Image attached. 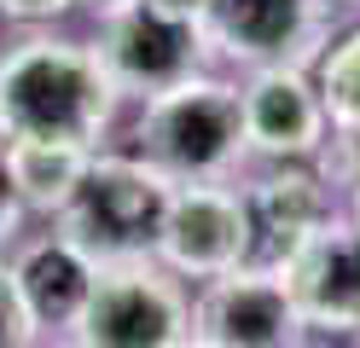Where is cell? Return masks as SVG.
<instances>
[{"label":"cell","instance_id":"6da1fadb","mask_svg":"<svg viewBox=\"0 0 360 348\" xmlns=\"http://www.w3.org/2000/svg\"><path fill=\"white\" fill-rule=\"evenodd\" d=\"M122 87L87 41L30 35L0 58V139H53L99 151Z\"/></svg>","mask_w":360,"mask_h":348},{"label":"cell","instance_id":"7a4b0ae2","mask_svg":"<svg viewBox=\"0 0 360 348\" xmlns=\"http://www.w3.org/2000/svg\"><path fill=\"white\" fill-rule=\"evenodd\" d=\"M174 174H163L151 157H87V174L70 192L64 215V238H76L94 262H140L157 255L169 203H174Z\"/></svg>","mask_w":360,"mask_h":348},{"label":"cell","instance_id":"3957f363","mask_svg":"<svg viewBox=\"0 0 360 348\" xmlns=\"http://www.w3.org/2000/svg\"><path fill=\"white\" fill-rule=\"evenodd\" d=\"M140 157H151L180 186L192 180H227L238 169L244 146V105L238 87L215 76H192L169 93H151L140 110Z\"/></svg>","mask_w":360,"mask_h":348},{"label":"cell","instance_id":"277c9868","mask_svg":"<svg viewBox=\"0 0 360 348\" xmlns=\"http://www.w3.org/2000/svg\"><path fill=\"white\" fill-rule=\"evenodd\" d=\"M186 337H192V302L151 255L105 262L70 325L76 348H174Z\"/></svg>","mask_w":360,"mask_h":348},{"label":"cell","instance_id":"5b68a950","mask_svg":"<svg viewBox=\"0 0 360 348\" xmlns=\"http://www.w3.org/2000/svg\"><path fill=\"white\" fill-rule=\"evenodd\" d=\"M94 53L105 58L110 82L122 93H169L180 82L204 76V58H210V35L198 18H174L151 0H128V6L105 12L99 18V46Z\"/></svg>","mask_w":360,"mask_h":348},{"label":"cell","instance_id":"8992f818","mask_svg":"<svg viewBox=\"0 0 360 348\" xmlns=\"http://www.w3.org/2000/svg\"><path fill=\"white\" fill-rule=\"evenodd\" d=\"M204 35L244 70H302L326 41V0H215Z\"/></svg>","mask_w":360,"mask_h":348},{"label":"cell","instance_id":"52a82bcc","mask_svg":"<svg viewBox=\"0 0 360 348\" xmlns=\"http://www.w3.org/2000/svg\"><path fill=\"white\" fill-rule=\"evenodd\" d=\"M238 209H244V262L238 267L285 273L290 255L331 221V192L320 174L279 162V169L256 174L250 186H238Z\"/></svg>","mask_w":360,"mask_h":348},{"label":"cell","instance_id":"ba28073f","mask_svg":"<svg viewBox=\"0 0 360 348\" xmlns=\"http://www.w3.org/2000/svg\"><path fill=\"white\" fill-rule=\"evenodd\" d=\"M192 337L210 348H290L308 337V325L279 273L233 267L204 285L192 308Z\"/></svg>","mask_w":360,"mask_h":348},{"label":"cell","instance_id":"9c48e42d","mask_svg":"<svg viewBox=\"0 0 360 348\" xmlns=\"http://www.w3.org/2000/svg\"><path fill=\"white\" fill-rule=\"evenodd\" d=\"M157 255H163L169 273L186 278H221L244 262V209L238 192L221 180H192L174 186L163 238H157Z\"/></svg>","mask_w":360,"mask_h":348},{"label":"cell","instance_id":"30bf717a","mask_svg":"<svg viewBox=\"0 0 360 348\" xmlns=\"http://www.w3.org/2000/svg\"><path fill=\"white\" fill-rule=\"evenodd\" d=\"M285 290L308 331H360V226L326 221L285 262Z\"/></svg>","mask_w":360,"mask_h":348},{"label":"cell","instance_id":"8fae6325","mask_svg":"<svg viewBox=\"0 0 360 348\" xmlns=\"http://www.w3.org/2000/svg\"><path fill=\"white\" fill-rule=\"evenodd\" d=\"M244 105V146L274 157V162H297V157H320L331 122L302 70H256L250 87L238 93Z\"/></svg>","mask_w":360,"mask_h":348},{"label":"cell","instance_id":"7c38bea8","mask_svg":"<svg viewBox=\"0 0 360 348\" xmlns=\"http://www.w3.org/2000/svg\"><path fill=\"white\" fill-rule=\"evenodd\" d=\"M12 278H18V296H24L35 331L41 325L70 331L76 314H82V302H87V290H94V278H99V262L76 238L53 232V238H41V244H30L24 255H18Z\"/></svg>","mask_w":360,"mask_h":348},{"label":"cell","instance_id":"4fadbf2b","mask_svg":"<svg viewBox=\"0 0 360 348\" xmlns=\"http://www.w3.org/2000/svg\"><path fill=\"white\" fill-rule=\"evenodd\" d=\"M0 146H6V174L24 209H64L94 157L82 146H53V139H0Z\"/></svg>","mask_w":360,"mask_h":348},{"label":"cell","instance_id":"5bb4252c","mask_svg":"<svg viewBox=\"0 0 360 348\" xmlns=\"http://www.w3.org/2000/svg\"><path fill=\"white\" fill-rule=\"evenodd\" d=\"M314 87H320V105H326L331 134H360V30H349L320 58Z\"/></svg>","mask_w":360,"mask_h":348},{"label":"cell","instance_id":"9a60e30c","mask_svg":"<svg viewBox=\"0 0 360 348\" xmlns=\"http://www.w3.org/2000/svg\"><path fill=\"white\" fill-rule=\"evenodd\" d=\"M0 348H35V319L18 296V278L6 262H0Z\"/></svg>","mask_w":360,"mask_h":348},{"label":"cell","instance_id":"2e32d148","mask_svg":"<svg viewBox=\"0 0 360 348\" xmlns=\"http://www.w3.org/2000/svg\"><path fill=\"white\" fill-rule=\"evenodd\" d=\"M326 174L331 180H343V186H360V134H337L326 139Z\"/></svg>","mask_w":360,"mask_h":348},{"label":"cell","instance_id":"e0dca14e","mask_svg":"<svg viewBox=\"0 0 360 348\" xmlns=\"http://www.w3.org/2000/svg\"><path fill=\"white\" fill-rule=\"evenodd\" d=\"M18 221H24V203H18L12 192V174H6V146H0V244L18 232Z\"/></svg>","mask_w":360,"mask_h":348},{"label":"cell","instance_id":"ac0fdd59","mask_svg":"<svg viewBox=\"0 0 360 348\" xmlns=\"http://www.w3.org/2000/svg\"><path fill=\"white\" fill-rule=\"evenodd\" d=\"M0 12L18 18V23H47L58 12H70V0H0Z\"/></svg>","mask_w":360,"mask_h":348},{"label":"cell","instance_id":"d6986e66","mask_svg":"<svg viewBox=\"0 0 360 348\" xmlns=\"http://www.w3.org/2000/svg\"><path fill=\"white\" fill-rule=\"evenodd\" d=\"M151 6H163V12H174V18H198V23H204L215 0H151Z\"/></svg>","mask_w":360,"mask_h":348},{"label":"cell","instance_id":"ffe728a7","mask_svg":"<svg viewBox=\"0 0 360 348\" xmlns=\"http://www.w3.org/2000/svg\"><path fill=\"white\" fill-rule=\"evenodd\" d=\"M70 6H76V0H70ZM82 6H94V12L105 18V12H117V6H128V0H82Z\"/></svg>","mask_w":360,"mask_h":348},{"label":"cell","instance_id":"44dd1931","mask_svg":"<svg viewBox=\"0 0 360 348\" xmlns=\"http://www.w3.org/2000/svg\"><path fill=\"white\" fill-rule=\"evenodd\" d=\"M290 348H331V342H326V337H314V331H308L302 342H290Z\"/></svg>","mask_w":360,"mask_h":348},{"label":"cell","instance_id":"7402d4cb","mask_svg":"<svg viewBox=\"0 0 360 348\" xmlns=\"http://www.w3.org/2000/svg\"><path fill=\"white\" fill-rule=\"evenodd\" d=\"M174 348H210V342H198V337H186V342H174Z\"/></svg>","mask_w":360,"mask_h":348},{"label":"cell","instance_id":"603a6c76","mask_svg":"<svg viewBox=\"0 0 360 348\" xmlns=\"http://www.w3.org/2000/svg\"><path fill=\"white\" fill-rule=\"evenodd\" d=\"M354 226H360V186H354Z\"/></svg>","mask_w":360,"mask_h":348},{"label":"cell","instance_id":"cb8c5ba5","mask_svg":"<svg viewBox=\"0 0 360 348\" xmlns=\"http://www.w3.org/2000/svg\"><path fill=\"white\" fill-rule=\"evenodd\" d=\"M343 6H360V0H343Z\"/></svg>","mask_w":360,"mask_h":348},{"label":"cell","instance_id":"d4e9b609","mask_svg":"<svg viewBox=\"0 0 360 348\" xmlns=\"http://www.w3.org/2000/svg\"><path fill=\"white\" fill-rule=\"evenodd\" d=\"M70 348H76V342H70Z\"/></svg>","mask_w":360,"mask_h":348}]
</instances>
